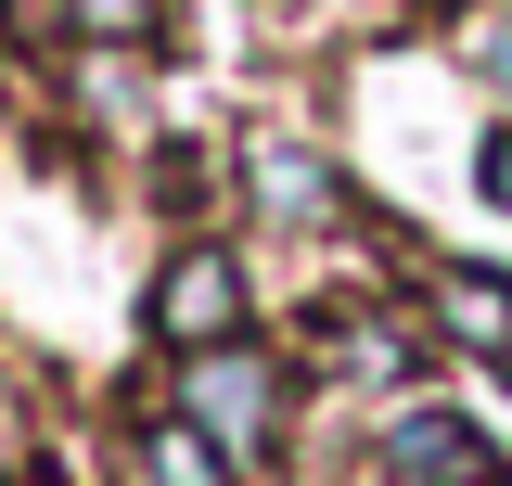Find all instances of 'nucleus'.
Segmentation results:
<instances>
[{
  "label": "nucleus",
  "mask_w": 512,
  "mask_h": 486,
  "mask_svg": "<svg viewBox=\"0 0 512 486\" xmlns=\"http://www.w3.org/2000/svg\"><path fill=\"white\" fill-rule=\"evenodd\" d=\"M180 397H192V435H218L231 461H244L256 435H269V359H244V346H205Z\"/></svg>",
  "instance_id": "obj_1"
},
{
  "label": "nucleus",
  "mask_w": 512,
  "mask_h": 486,
  "mask_svg": "<svg viewBox=\"0 0 512 486\" xmlns=\"http://www.w3.org/2000/svg\"><path fill=\"white\" fill-rule=\"evenodd\" d=\"M384 474L397 486H487L500 461H487V435L461 423V410H410V423L384 435Z\"/></svg>",
  "instance_id": "obj_2"
},
{
  "label": "nucleus",
  "mask_w": 512,
  "mask_h": 486,
  "mask_svg": "<svg viewBox=\"0 0 512 486\" xmlns=\"http://www.w3.org/2000/svg\"><path fill=\"white\" fill-rule=\"evenodd\" d=\"M231 307H244V282H231V256H180V269L154 282V333L205 359V346L231 333Z\"/></svg>",
  "instance_id": "obj_3"
},
{
  "label": "nucleus",
  "mask_w": 512,
  "mask_h": 486,
  "mask_svg": "<svg viewBox=\"0 0 512 486\" xmlns=\"http://www.w3.org/2000/svg\"><path fill=\"white\" fill-rule=\"evenodd\" d=\"M436 320L474 359H512V282H487V269H436Z\"/></svg>",
  "instance_id": "obj_4"
},
{
  "label": "nucleus",
  "mask_w": 512,
  "mask_h": 486,
  "mask_svg": "<svg viewBox=\"0 0 512 486\" xmlns=\"http://www.w3.org/2000/svg\"><path fill=\"white\" fill-rule=\"evenodd\" d=\"M77 26H90V39H141V26H154V0H77Z\"/></svg>",
  "instance_id": "obj_5"
},
{
  "label": "nucleus",
  "mask_w": 512,
  "mask_h": 486,
  "mask_svg": "<svg viewBox=\"0 0 512 486\" xmlns=\"http://www.w3.org/2000/svg\"><path fill=\"white\" fill-rule=\"evenodd\" d=\"M154 474H167V486H218V461H205L192 435H154Z\"/></svg>",
  "instance_id": "obj_6"
},
{
  "label": "nucleus",
  "mask_w": 512,
  "mask_h": 486,
  "mask_svg": "<svg viewBox=\"0 0 512 486\" xmlns=\"http://www.w3.org/2000/svg\"><path fill=\"white\" fill-rule=\"evenodd\" d=\"M269 205H320V167H308V154H269Z\"/></svg>",
  "instance_id": "obj_7"
},
{
  "label": "nucleus",
  "mask_w": 512,
  "mask_h": 486,
  "mask_svg": "<svg viewBox=\"0 0 512 486\" xmlns=\"http://www.w3.org/2000/svg\"><path fill=\"white\" fill-rule=\"evenodd\" d=\"M474 64H487V77L512 90V13H487V26H474Z\"/></svg>",
  "instance_id": "obj_8"
},
{
  "label": "nucleus",
  "mask_w": 512,
  "mask_h": 486,
  "mask_svg": "<svg viewBox=\"0 0 512 486\" xmlns=\"http://www.w3.org/2000/svg\"><path fill=\"white\" fill-rule=\"evenodd\" d=\"M487 192H500V205H512V141H487Z\"/></svg>",
  "instance_id": "obj_9"
}]
</instances>
